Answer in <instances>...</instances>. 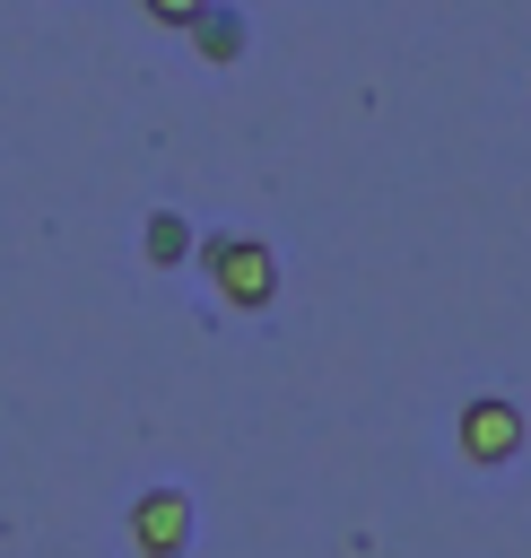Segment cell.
<instances>
[{"mask_svg":"<svg viewBox=\"0 0 531 558\" xmlns=\"http://www.w3.org/2000/svg\"><path fill=\"white\" fill-rule=\"evenodd\" d=\"M200 270H209V288H218L235 314H261V305L279 296V253H270L261 235H200Z\"/></svg>","mask_w":531,"mask_h":558,"instance_id":"obj_1","label":"cell"},{"mask_svg":"<svg viewBox=\"0 0 531 558\" xmlns=\"http://www.w3.org/2000/svg\"><path fill=\"white\" fill-rule=\"evenodd\" d=\"M453 445H461L479 471H496V462H514V453H522V410H514L505 392H479V401H461Z\"/></svg>","mask_w":531,"mask_h":558,"instance_id":"obj_2","label":"cell"},{"mask_svg":"<svg viewBox=\"0 0 531 558\" xmlns=\"http://www.w3.org/2000/svg\"><path fill=\"white\" fill-rule=\"evenodd\" d=\"M131 541H139L148 558H183V549H192V497H183L174 480L139 488V497H131Z\"/></svg>","mask_w":531,"mask_h":558,"instance_id":"obj_3","label":"cell"},{"mask_svg":"<svg viewBox=\"0 0 531 558\" xmlns=\"http://www.w3.org/2000/svg\"><path fill=\"white\" fill-rule=\"evenodd\" d=\"M244 44H252V26H244V9H235V0H209V9L192 17V52H200V61H218V70H226V61H244Z\"/></svg>","mask_w":531,"mask_h":558,"instance_id":"obj_4","label":"cell"},{"mask_svg":"<svg viewBox=\"0 0 531 558\" xmlns=\"http://www.w3.org/2000/svg\"><path fill=\"white\" fill-rule=\"evenodd\" d=\"M139 253H148L157 270H174V262H192V253H200V235H192V218H183V209H148Z\"/></svg>","mask_w":531,"mask_h":558,"instance_id":"obj_5","label":"cell"},{"mask_svg":"<svg viewBox=\"0 0 531 558\" xmlns=\"http://www.w3.org/2000/svg\"><path fill=\"white\" fill-rule=\"evenodd\" d=\"M139 9H148V17H157V26H183V35H192V17H200V9H209V0H139Z\"/></svg>","mask_w":531,"mask_h":558,"instance_id":"obj_6","label":"cell"}]
</instances>
